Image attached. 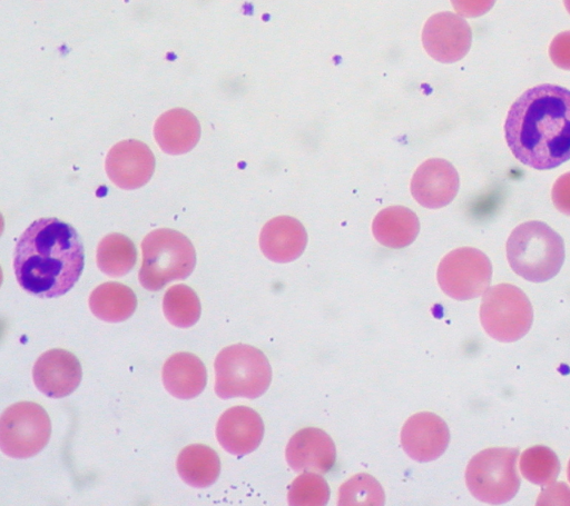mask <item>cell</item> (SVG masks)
<instances>
[{"label": "cell", "instance_id": "obj_5", "mask_svg": "<svg viewBox=\"0 0 570 506\" xmlns=\"http://www.w3.org/2000/svg\"><path fill=\"white\" fill-rule=\"evenodd\" d=\"M214 368L215 393L222 399L257 398L268 389L272 380V368L265 354L245 344L223 348Z\"/></svg>", "mask_w": 570, "mask_h": 506}, {"label": "cell", "instance_id": "obj_18", "mask_svg": "<svg viewBox=\"0 0 570 506\" xmlns=\"http://www.w3.org/2000/svg\"><path fill=\"white\" fill-rule=\"evenodd\" d=\"M420 231L416 215L403 206H391L382 209L374 218L372 232L383 246L404 248L411 245Z\"/></svg>", "mask_w": 570, "mask_h": 506}, {"label": "cell", "instance_id": "obj_19", "mask_svg": "<svg viewBox=\"0 0 570 506\" xmlns=\"http://www.w3.org/2000/svg\"><path fill=\"white\" fill-rule=\"evenodd\" d=\"M179 477L194 488L213 485L220 472L217 453L203 444H193L183 448L176 460Z\"/></svg>", "mask_w": 570, "mask_h": 506}, {"label": "cell", "instance_id": "obj_12", "mask_svg": "<svg viewBox=\"0 0 570 506\" xmlns=\"http://www.w3.org/2000/svg\"><path fill=\"white\" fill-rule=\"evenodd\" d=\"M82 377L78 358L65 349L45 351L35 363L32 378L37 389L49 398H62L76 390Z\"/></svg>", "mask_w": 570, "mask_h": 506}, {"label": "cell", "instance_id": "obj_7", "mask_svg": "<svg viewBox=\"0 0 570 506\" xmlns=\"http://www.w3.org/2000/svg\"><path fill=\"white\" fill-rule=\"evenodd\" d=\"M480 321L493 339L512 343L530 330L533 321L532 305L519 287L499 284L484 292L480 306Z\"/></svg>", "mask_w": 570, "mask_h": 506}, {"label": "cell", "instance_id": "obj_1", "mask_svg": "<svg viewBox=\"0 0 570 506\" xmlns=\"http://www.w3.org/2000/svg\"><path fill=\"white\" fill-rule=\"evenodd\" d=\"M504 136L523 165L548 170L570 159V90L543 83L525 90L511 106Z\"/></svg>", "mask_w": 570, "mask_h": 506}, {"label": "cell", "instance_id": "obj_2", "mask_svg": "<svg viewBox=\"0 0 570 506\" xmlns=\"http://www.w3.org/2000/svg\"><path fill=\"white\" fill-rule=\"evenodd\" d=\"M85 265L82 241L76 229L57 218H40L18 238L13 270L19 286L40 298L68 292Z\"/></svg>", "mask_w": 570, "mask_h": 506}, {"label": "cell", "instance_id": "obj_15", "mask_svg": "<svg viewBox=\"0 0 570 506\" xmlns=\"http://www.w3.org/2000/svg\"><path fill=\"white\" fill-rule=\"evenodd\" d=\"M288 466L299 472L324 474L334 465L336 449L332 438L322 429L307 427L295 433L287 443Z\"/></svg>", "mask_w": 570, "mask_h": 506}, {"label": "cell", "instance_id": "obj_16", "mask_svg": "<svg viewBox=\"0 0 570 506\" xmlns=\"http://www.w3.org/2000/svg\"><path fill=\"white\" fill-rule=\"evenodd\" d=\"M307 244L304 226L289 216H278L263 227L259 247L264 256L275 262H289L297 259Z\"/></svg>", "mask_w": 570, "mask_h": 506}, {"label": "cell", "instance_id": "obj_22", "mask_svg": "<svg viewBox=\"0 0 570 506\" xmlns=\"http://www.w3.org/2000/svg\"><path fill=\"white\" fill-rule=\"evenodd\" d=\"M163 310L166 319L175 327L188 328L200 317V304L195 291L185 285H175L164 297Z\"/></svg>", "mask_w": 570, "mask_h": 506}, {"label": "cell", "instance_id": "obj_24", "mask_svg": "<svg viewBox=\"0 0 570 506\" xmlns=\"http://www.w3.org/2000/svg\"><path fill=\"white\" fill-rule=\"evenodd\" d=\"M156 138L159 142L197 141L199 126L196 118L187 110L174 109L161 115L155 126Z\"/></svg>", "mask_w": 570, "mask_h": 506}, {"label": "cell", "instance_id": "obj_28", "mask_svg": "<svg viewBox=\"0 0 570 506\" xmlns=\"http://www.w3.org/2000/svg\"><path fill=\"white\" fill-rule=\"evenodd\" d=\"M552 202L556 208L570 216V172L561 175L552 186Z\"/></svg>", "mask_w": 570, "mask_h": 506}, {"label": "cell", "instance_id": "obj_13", "mask_svg": "<svg viewBox=\"0 0 570 506\" xmlns=\"http://www.w3.org/2000/svg\"><path fill=\"white\" fill-rule=\"evenodd\" d=\"M460 187L459 173L445 159L432 158L424 161L411 180V192L423 207L438 209L449 205Z\"/></svg>", "mask_w": 570, "mask_h": 506}, {"label": "cell", "instance_id": "obj_3", "mask_svg": "<svg viewBox=\"0 0 570 506\" xmlns=\"http://www.w3.org/2000/svg\"><path fill=\"white\" fill-rule=\"evenodd\" d=\"M505 247L512 270L532 282L551 279L564 261L563 239L550 226L538 220L515 227Z\"/></svg>", "mask_w": 570, "mask_h": 506}, {"label": "cell", "instance_id": "obj_9", "mask_svg": "<svg viewBox=\"0 0 570 506\" xmlns=\"http://www.w3.org/2000/svg\"><path fill=\"white\" fill-rule=\"evenodd\" d=\"M436 277L445 295L456 300H469L488 290L492 279V265L481 250L461 247L442 258Z\"/></svg>", "mask_w": 570, "mask_h": 506}, {"label": "cell", "instance_id": "obj_8", "mask_svg": "<svg viewBox=\"0 0 570 506\" xmlns=\"http://www.w3.org/2000/svg\"><path fill=\"white\" fill-rule=\"evenodd\" d=\"M51 423L38 404L19 401L9 406L0 418V448L11 458H29L48 444Z\"/></svg>", "mask_w": 570, "mask_h": 506}, {"label": "cell", "instance_id": "obj_14", "mask_svg": "<svg viewBox=\"0 0 570 506\" xmlns=\"http://www.w3.org/2000/svg\"><path fill=\"white\" fill-rule=\"evenodd\" d=\"M215 433L219 445L227 453L244 456L259 446L264 436V424L254 409L234 406L220 415Z\"/></svg>", "mask_w": 570, "mask_h": 506}, {"label": "cell", "instance_id": "obj_17", "mask_svg": "<svg viewBox=\"0 0 570 506\" xmlns=\"http://www.w3.org/2000/svg\"><path fill=\"white\" fill-rule=\"evenodd\" d=\"M161 379L165 389L175 398L191 399L198 396L207 383L203 361L190 353H176L164 364Z\"/></svg>", "mask_w": 570, "mask_h": 506}, {"label": "cell", "instance_id": "obj_31", "mask_svg": "<svg viewBox=\"0 0 570 506\" xmlns=\"http://www.w3.org/2000/svg\"><path fill=\"white\" fill-rule=\"evenodd\" d=\"M567 476H568V480L570 482V460L568 463Z\"/></svg>", "mask_w": 570, "mask_h": 506}, {"label": "cell", "instance_id": "obj_25", "mask_svg": "<svg viewBox=\"0 0 570 506\" xmlns=\"http://www.w3.org/2000/svg\"><path fill=\"white\" fill-rule=\"evenodd\" d=\"M338 505H376L385 503V495L379 482L367 475L357 474L338 489Z\"/></svg>", "mask_w": 570, "mask_h": 506}, {"label": "cell", "instance_id": "obj_21", "mask_svg": "<svg viewBox=\"0 0 570 506\" xmlns=\"http://www.w3.org/2000/svg\"><path fill=\"white\" fill-rule=\"evenodd\" d=\"M132 242L121 235H109L97 248V265L110 277H121L129 272L136 262Z\"/></svg>", "mask_w": 570, "mask_h": 506}, {"label": "cell", "instance_id": "obj_29", "mask_svg": "<svg viewBox=\"0 0 570 506\" xmlns=\"http://www.w3.org/2000/svg\"><path fill=\"white\" fill-rule=\"evenodd\" d=\"M495 0H451L454 10L469 18L480 17L487 13L494 4Z\"/></svg>", "mask_w": 570, "mask_h": 506}, {"label": "cell", "instance_id": "obj_11", "mask_svg": "<svg viewBox=\"0 0 570 506\" xmlns=\"http://www.w3.org/2000/svg\"><path fill=\"white\" fill-rule=\"evenodd\" d=\"M449 441L448 425L440 416L429 411L411 416L401 430L404 452L419 463L439 458L448 448Z\"/></svg>", "mask_w": 570, "mask_h": 506}, {"label": "cell", "instance_id": "obj_26", "mask_svg": "<svg viewBox=\"0 0 570 506\" xmlns=\"http://www.w3.org/2000/svg\"><path fill=\"white\" fill-rule=\"evenodd\" d=\"M328 498L326 480L313 472H304L296 477L287 494V502L292 506H323Z\"/></svg>", "mask_w": 570, "mask_h": 506}, {"label": "cell", "instance_id": "obj_10", "mask_svg": "<svg viewBox=\"0 0 570 506\" xmlns=\"http://www.w3.org/2000/svg\"><path fill=\"white\" fill-rule=\"evenodd\" d=\"M472 32L469 23L453 12H439L428 19L422 43L430 57L442 63L462 59L470 50Z\"/></svg>", "mask_w": 570, "mask_h": 506}, {"label": "cell", "instance_id": "obj_30", "mask_svg": "<svg viewBox=\"0 0 570 506\" xmlns=\"http://www.w3.org/2000/svg\"><path fill=\"white\" fill-rule=\"evenodd\" d=\"M567 11L570 13V0H563Z\"/></svg>", "mask_w": 570, "mask_h": 506}, {"label": "cell", "instance_id": "obj_6", "mask_svg": "<svg viewBox=\"0 0 570 506\" xmlns=\"http://www.w3.org/2000/svg\"><path fill=\"white\" fill-rule=\"evenodd\" d=\"M518 448H487L474 455L465 469V483L470 493L487 504L511 500L520 488L517 472Z\"/></svg>", "mask_w": 570, "mask_h": 506}, {"label": "cell", "instance_id": "obj_23", "mask_svg": "<svg viewBox=\"0 0 570 506\" xmlns=\"http://www.w3.org/2000/svg\"><path fill=\"white\" fill-rule=\"evenodd\" d=\"M520 470L530 483L548 486L556 482L560 473V463L552 449L537 445L521 454Z\"/></svg>", "mask_w": 570, "mask_h": 506}, {"label": "cell", "instance_id": "obj_4", "mask_svg": "<svg viewBox=\"0 0 570 506\" xmlns=\"http://www.w3.org/2000/svg\"><path fill=\"white\" fill-rule=\"evenodd\" d=\"M142 261L139 282L148 290H159L173 280L188 277L196 264L189 239L173 229L149 232L141 242Z\"/></svg>", "mask_w": 570, "mask_h": 506}, {"label": "cell", "instance_id": "obj_20", "mask_svg": "<svg viewBox=\"0 0 570 506\" xmlns=\"http://www.w3.org/2000/svg\"><path fill=\"white\" fill-rule=\"evenodd\" d=\"M137 307L134 291L119 282L98 286L89 297V308L99 319L120 323L129 318Z\"/></svg>", "mask_w": 570, "mask_h": 506}, {"label": "cell", "instance_id": "obj_27", "mask_svg": "<svg viewBox=\"0 0 570 506\" xmlns=\"http://www.w3.org/2000/svg\"><path fill=\"white\" fill-rule=\"evenodd\" d=\"M549 56L557 67L570 70V31H563L553 38Z\"/></svg>", "mask_w": 570, "mask_h": 506}]
</instances>
